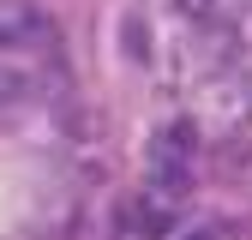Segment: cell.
<instances>
[{"label":"cell","instance_id":"obj_3","mask_svg":"<svg viewBox=\"0 0 252 240\" xmlns=\"http://www.w3.org/2000/svg\"><path fill=\"white\" fill-rule=\"evenodd\" d=\"M30 96H36V72H30L18 54H0V114L30 102Z\"/></svg>","mask_w":252,"mask_h":240},{"label":"cell","instance_id":"obj_4","mask_svg":"<svg viewBox=\"0 0 252 240\" xmlns=\"http://www.w3.org/2000/svg\"><path fill=\"white\" fill-rule=\"evenodd\" d=\"M174 6H180L186 18H210V12H216V0H174Z\"/></svg>","mask_w":252,"mask_h":240},{"label":"cell","instance_id":"obj_2","mask_svg":"<svg viewBox=\"0 0 252 240\" xmlns=\"http://www.w3.org/2000/svg\"><path fill=\"white\" fill-rule=\"evenodd\" d=\"M42 42H54V24L30 0H0V54H24Z\"/></svg>","mask_w":252,"mask_h":240},{"label":"cell","instance_id":"obj_5","mask_svg":"<svg viewBox=\"0 0 252 240\" xmlns=\"http://www.w3.org/2000/svg\"><path fill=\"white\" fill-rule=\"evenodd\" d=\"M180 240H216V234L210 228H192V234H180Z\"/></svg>","mask_w":252,"mask_h":240},{"label":"cell","instance_id":"obj_1","mask_svg":"<svg viewBox=\"0 0 252 240\" xmlns=\"http://www.w3.org/2000/svg\"><path fill=\"white\" fill-rule=\"evenodd\" d=\"M144 180H150L156 204H180L186 198V186H192V126H168L162 138H150Z\"/></svg>","mask_w":252,"mask_h":240}]
</instances>
